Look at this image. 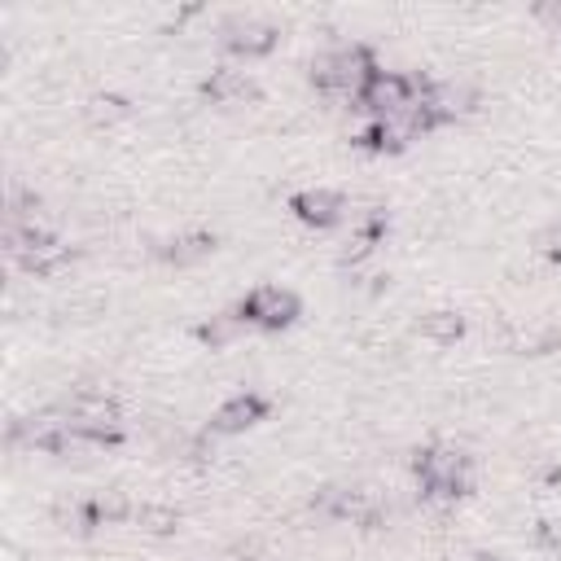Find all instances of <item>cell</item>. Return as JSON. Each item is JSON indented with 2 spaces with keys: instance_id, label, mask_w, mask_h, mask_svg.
<instances>
[{
  "instance_id": "30bf717a",
  "label": "cell",
  "mask_w": 561,
  "mask_h": 561,
  "mask_svg": "<svg viewBox=\"0 0 561 561\" xmlns=\"http://www.w3.org/2000/svg\"><path fill=\"white\" fill-rule=\"evenodd\" d=\"M202 96H206L210 105H237V101L254 96V83H250V75L237 70V66H210V75L202 79Z\"/></svg>"
},
{
  "instance_id": "4fadbf2b",
  "label": "cell",
  "mask_w": 561,
  "mask_h": 561,
  "mask_svg": "<svg viewBox=\"0 0 561 561\" xmlns=\"http://www.w3.org/2000/svg\"><path fill=\"white\" fill-rule=\"evenodd\" d=\"M416 329H421V337L434 342V346H456V342L465 337V316H460L456 307H434V311H425V316L416 320Z\"/></svg>"
},
{
  "instance_id": "52a82bcc",
  "label": "cell",
  "mask_w": 561,
  "mask_h": 561,
  "mask_svg": "<svg viewBox=\"0 0 561 561\" xmlns=\"http://www.w3.org/2000/svg\"><path fill=\"white\" fill-rule=\"evenodd\" d=\"M276 39H280V31H276L272 22L245 18V13H237V18H228V22L219 26V44H224L228 53H237V57H263V53L276 48Z\"/></svg>"
},
{
  "instance_id": "277c9868",
  "label": "cell",
  "mask_w": 561,
  "mask_h": 561,
  "mask_svg": "<svg viewBox=\"0 0 561 561\" xmlns=\"http://www.w3.org/2000/svg\"><path fill=\"white\" fill-rule=\"evenodd\" d=\"M237 320L276 333V329H285V324L298 320V294L294 289H280V285H259V289H250L237 302Z\"/></svg>"
},
{
  "instance_id": "7402d4cb",
  "label": "cell",
  "mask_w": 561,
  "mask_h": 561,
  "mask_svg": "<svg viewBox=\"0 0 561 561\" xmlns=\"http://www.w3.org/2000/svg\"><path fill=\"white\" fill-rule=\"evenodd\" d=\"M535 13H539L548 26H557V31H561V0H557V4H539Z\"/></svg>"
},
{
  "instance_id": "7c38bea8",
  "label": "cell",
  "mask_w": 561,
  "mask_h": 561,
  "mask_svg": "<svg viewBox=\"0 0 561 561\" xmlns=\"http://www.w3.org/2000/svg\"><path fill=\"white\" fill-rule=\"evenodd\" d=\"M210 250H215V237H210V232H175V237H167L153 254L167 259V263H175V267H188V263L206 259Z\"/></svg>"
},
{
  "instance_id": "44dd1931",
  "label": "cell",
  "mask_w": 561,
  "mask_h": 561,
  "mask_svg": "<svg viewBox=\"0 0 561 561\" xmlns=\"http://www.w3.org/2000/svg\"><path fill=\"white\" fill-rule=\"evenodd\" d=\"M535 254L539 259H548V263H561V219H552V224H543L539 232H535Z\"/></svg>"
},
{
  "instance_id": "5bb4252c",
  "label": "cell",
  "mask_w": 561,
  "mask_h": 561,
  "mask_svg": "<svg viewBox=\"0 0 561 561\" xmlns=\"http://www.w3.org/2000/svg\"><path fill=\"white\" fill-rule=\"evenodd\" d=\"M381 232H386V215H368L346 241H342V250H337V263H364L373 250H377V241H381Z\"/></svg>"
},
{
  "instance_id": "3957f363",
  "label": "cell",
  "mask_w": 561,
  "mask_h": 561,
  "mask_svg": "<svg viewBox=\"0 0 561 561\" xmlns=\"http://www.w3.org/2000/svg\"><path fill=\"white\" fill-rule=\"evenodd\" d=\"M75 434L88 443H123V408L105 390H75L66 403H57Z\"/></svg>"
},
{
  "instance_id": "e0dca14e",
  "label": "cell",
  "mask_w": 561,
  "mask_h": 561,
  "mask_svg": "<svg viewBox=\"0 0 561 561\" xmlns=\"http://www.w3.org/2000/svg\"><path fill=\"white\" fill-rule=\"evenodd\" d=\"M53 522L61 530H70V535H92L101 526L96 513H92V500H57L53 504Z\"/></svg>"
},
{
  "instance_id": "9a60e30c",
  "label": "cell",
  "mask_w": 561,
  "mask_h": 561,
  "mask_svg": "<svg viewBox=\"0 0 561 561\" xmlns=\"http://www.w3.org/2000/svg\"><path fill=\"white\" fill-rule=\"evenodd\" d=\"M70 259H75V250H70L66 241H57V237H53V241H44L39 250L22 254V259H18V267H22V272H31V276H57Z\"/></svg>"
},
{
  "instance_id": "603a6c76",
  "label": "cell",
  "mask_w": 561,
  "mask_h": 561,
  "mask_svg": "<svg viewBox=\"0 0 561 561\" xmlns=\"http://www.w3.org/2000/svg\"><path fill=\"white\" fill-rule=\"evenodd\" d=\"M478 561H495V557H478Z\"/></svg>"
},
{
  "instance_id": "8fae6325",
  "label": "cell",
  "mask_w": 561,
  "mask_h": 561,
  "mask_svg": "<svg viewBox=\"0 0 561 561\" xmlns=\"http://www.w3.org/2000/svg\"><path fill=\"white\" fill-rule=\"evenodd\" d=\"M425 96H430V105L443 114V123H451V118H460V114H469V110L478 105V92H473L469 83H456V79L430 83Z\"/></svg>"
},
{
  "instance_id": "6da1fadb",
  "label": "cell",
  "mask_w": 561,
  "mask_h": 561,
  "mask_svg": "<svg viewBox=\"0 0 561 561\" xmlns=\"http://www.w3.org/2000/svg\"><path fill=\"white\" fill-rule=\"evenodd\" d=\"M377 75V61H373V48L368 44H337V48H324L311 57L307 66V79L316 92L324 96H346V101H359L364 83Z\"/></svg>"
},
{
  "instance_id": "8992f818",
  "label": "cell",
  "mask_w": 561,
  "mask_h": 561,
  "mask_svg": "<svg viewBox=\"0 0 561 561\" xmlns=\"http://www.w3.org/2000/svg\"><path fill=\"white\" fill-rule=\"evenodd\" d=\"M421 92V79H408V75H394V70H377L364 92H359V110H368L373 118H390L399 110H408Z\"/></svg>"
},
{
  "instance_id": "ffe728a7",
  "label": "cell",
  "mask_w": 561,
  "mask_h": 561,
  "mask_svg": "<svg viewBox=\"0 0 561 561\" xmlns=\"http://www.w3.org/2000/svg\"><path fill=\"white\" fill-rule=\"evenodd\" d=\"M237 311L232 316H210V320H202L197 324V342H206L210 351H219V346H228L232 342V333H237Z\"/></svg>"
},
{
  "instance_id": "7a4b0ae2",
  "label": "cell",
  "mask_w": 561,
  "mask_h": 561,
  "mask_svg": "<svg viewBox=\"0 0 561 561\" xmlns=\"http://www.w3.org/2000/svg\"><path fill=\"white\" fill-rule=\"evenodd\" d=\"M412 473L425 500H460L473 486V465L456 447H421L412 456Z\"/></svg>"
},
{
  "instance_id": "9c48e42d",
  "label": "cell",
  "mask_w": 561,
  "mask_h": 561,
  "mask_svg": "<svg viewBox=\"0 0 561 561\" xmlns=\"http://www.w3.org/2000/svg\"><path fill=\"white\" fill-rule=\"evenodd\" d=\"M267 394H259V390H241V394H232V399H224L219 408H215V416H210V434H245L250 425H259L263 416H267Z\"/></svg>"
},
{
  "instance_id": "ac0fdd59",
  "label": "cell",
  "mask_w": 561,
  "mask_h": 561,
  "mask_svg": "<svg viewBox=\"0 0 561 561\" xmlns=\"http://www.w3.org/2000/svg\"><path fill=\"white\" fill-rule=\"evenodd\" d=\"M131 522L140 526V535H153V539L180 530V513H175L171 504H140V508L131 513Z\"/></svg>"
},
{
  "instance_id": "2e32d148",
  "label": "cell",
  "mask_w": 561,
  "mask_h": 561,
  "mask_svg": "<svg viewBox=\"0 0 561 561\" xmlns=\"http://www.w3.org/2000/svg\"><path fill=\"white\" fill-rule=\"evenodd\" d=\"M127 114H131V105H127V96H118V92H96V96H88V105H83L88 127H114V123H123Z\"/></svg>"
},
{
  "instance_id": "ba28073f",
  "label": "cell",
  "mask_w": 561,
  "mask_h": 561,
  "mask_svg": "<svg viewBox=\"0 0 561 561\" xmlns=\"http://www.w3.org/2000/svg\"><path fill=\"white\" fill-rule=\"evenodd\" d=\"M289 210H294V219L307 224V228H333V224H342V215H346V197H342L337 188H298V193L289 197Z\"/></svg>"
},
{
  "instance_id": "5b68a950",
  "label": "cell",
  "mask_w": 561,
  "mask_h": 561,
  "mask_svg": "<svg viewBox=\"0 0 561 561\" xmlns=\"http://www.w3.org/2000/svg\"><path fill=\"white\" fill-rule=\"evenodd\" d=\"M316 508L324 517H337V522H355V526H377L386 517V500L368 486H324L316 495Z\"/></svg>"
},
{
  "instance_id": "d6986e66",
  "label": "cell",
  "mask_w": 561,
  "mask_h": 561,
  "mask_svg": "<svg viewBox=\"0 0 561 561\" xmlns=\"http://www.w3.org/2000/svg\"><path fill=\"white\" fill-rule=\"evenodd\" d=\"M88 500H92V513H96L101 526H114V522H123V517L136 513L131 500H127L123 491H101V495H88Z\"/></svg>"
}]
</instances>
